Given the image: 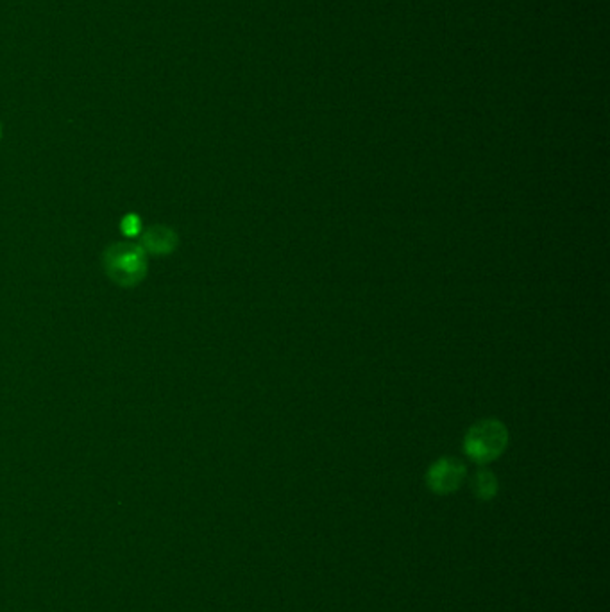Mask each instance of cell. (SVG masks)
Here are the masks:
<instances>
[{
  "label": "cell",
  "instance_id": "obj_6",
  "mask_svg": "<svg viewBox=\"0 0 610 612\" xmlns=\"http://www.w3.org/2000/svg\"><path fill=\"white\" fill-rule=\"evenodd\" d=\"M120 231L128 236V238H135L140 236L142 233V218L137 213H128L122 222H120Z\"/></svg>",
  "mask_w": 610,
  "mask_h": 612
},
{
  "label": "cell",
  "instance_id": "obj_2",
  "mask_svg": "<svg viewBox=\"0 0 610 612\" xmlns=\"http://www.w3.org/2000/svg\"><path fill=\"white\" fill-rule=\"evenodd\" d=\"M508 446V430L498 419L474 422L464 437V451L478 464H489L499 458Z\"/></svg>",
  "mask_w": 610,
  "mask_h": 612
},
{
  "label": "cell",
  "instance_id": "obj_1",
  "mask_svg": "<svg viewBox=\"0 0 610 612\" xmlns=\"http://www.w3.org/2000/svg\"><path fill=\"white\" fill-rule=\"evenodd\" d=\"M147 253L133 242L111 244L102 254L106 276L119 287L131 288L147 276Z\"/></svg>",
  "mask_w": 610,
  "mask_h": 612
},
{
  "label": "cell",
  "instance_id": "obj_3",
  "mask_svg": "<svg viewBox=\"0 0 610 612\" xmlns=\"http://www.w3.org/2000/svg\"><path fill=\"white\" fill-rule=\"evenodd\" d=\"M465 480V466L462 460L455 457H444L435 460L428 473H426V483L429 491L435 494H451L460 489V485Z\"/></svg>",
  "mask_w": 610,
  "mask_h": 612
},
{
  "label": "cell",
  "instance_id": "obj_5",
  "mask_svg": "<svg viewBox=\"0 0 610 612\" xmlns=\"http://www.w3.org/2000/svg\"><path fill=\"white\" fill-rule=\"evenodd\" d=\"M498 489H499V483H498V478H496V475L492 471L480 469L474 475V478H473V491H474L478 500H482V501L492 500L498 494Z\"/></svg>",
  "mask_w": 610,
  "mask_h": 612
},
{
  "label": "cell",
  "instance_id": "obj_4",
  "mask_svg": "<svg viewBox=\"0 0 610 612\" xmlns=\"http://www.w3.org/2000/svg\"><path fill=\"white\" fill-rule=\"evenodd\" d=\"M180 238L174 229L156 224L140 233V247L146 253H153L156 256H165L171 254L178 249Z\"/></svg>",
  "mask_w": 610,
  "mask_h": 612
}]
</instances>
